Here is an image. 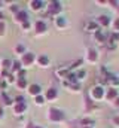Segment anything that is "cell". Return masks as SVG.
Masks as SVG:
<instances>
[{"label": "cell", "mask_w": 119, "mask_h": 128, "mask_svg": "<svg viewBox=\"0 0 119 128\" xmlns=\"http://www.w3.org/2000/svg\"><path fill=\"white\" fill-rule=\"evenodd\" d=\"M51 119L52 121H60V119H62V115H61V112L60 110H54V109H51Z\"/></svg>", "instance_id": "cell-1"}, {"label": "cell", "mask_w": 119, "mask_h": 128, "mask_svg": "<svg viewBox=\"0 0 119 128\" xmlns=\"http://www.w3.org/2000/svg\"><path fill=\"white\" fill-rule=\"evenodd\" d=\"M28 91H30V94H33V96H37V94L40 92V86H39V85H31Z\"/></svg>", "instance_id": "cell-2"}, {"label": "cell", "mask_w": 119, "mask_h": 128, "mask_svg": "<svg viewBox=\"0 0 119 128\" xmlns=\"http://www.w3.org/2000/svg\"><path fill=\"white\" fill-rule=\"evenodd\" d=\"M31 61H33V54H26L24 58H22V63L24 64H30Z\"/></svg>", "instance_id": "cell-3"}, {"label": "cell", "mask_w": 119, "mask_h": 128, "mask_svg": "<svg viewBox=\"0 0 119 128\" xmlns=\"http://www.w3.org/2000/svg\"><path fill=\"white\" fill-rule=\"evenodd\" d=\"M92 96L95 97V98H100V97L103 96V90H101V88H94V91H92Z\"/></svg>", "instance_id": "cell-4"}, {"label": "cell", "mask_w": 119, "mask_h": 128, "mask_svg": "<svg viewBox=\"0 0 119 128\" xmlns=\"http://www.w3.org/2000/svg\"><path fill=\"white\" fill-rule=\"evenodd\" d=\"M36 28H37V32H45V30H46V26H45L42 21H39V22L36 24Z\"/></svg>", "instance_id": "cell-5"}, {"label": "cell", "mask_w": 119, "mask_h": 128, "mask_svg": "<svg viewBox=\"0 0 119 128\" xmlns=\"http://www.w3.org/2000/svg\"><path fill=\"white\" fill-rule=\"evenodd\" d=\"M16 20H18V21H26V20H27V14H26V12H20V14L16 15Z\"/></svg>", "instance_id": "cell-6"}, {"label": "cell", "mask_w": 119, "mask_h": 128, "mask_svg": "<svg viewBox=\"0 0 119 128\" xmlns=\"http://www.w3.org/2000/svg\"><path fill=\"white\" fill-rule=\"evenodd\" d=\"M54 97H57V91H55V90H49L48 94H46V98L51 100V98H54Z\"/></svg>", "instance_id": "cell-7"}, {"label": "cell", "mask_w": 119, "mask_h": 128, "mask_svg": "<svg viewBox=\"0 0 119 128\" xmlns=\"http://www.w3.org/2000/svg\"><path fill=\"white\" fill-rule=\"evenodd\" d=\"M24 109H26V106H24V103H22V104H18V106L15 107V112H16V113H21V112H24Z\"/></svg>", "instance_id": "cell-8"}, {"label": "cell", "mask_w": 119, "mask_h": 128, "mask_svg": "<svg viewBox=\"0 0 119 128\" xmlns=\"http://www.w3.org/2000/svg\"><path fill=\"white\" fill-rule=\"evenodd\" d=\"M40 4H42V2H33V3H31L33 9H39V8H40Z\"/></svg>", "instance_id": "cell-9"}, {"label": "cell", "mask_w": 119, "mask_h": 128, "mask_svg": "<svg viewBox=\"0 0 119 128\" xmlns=\"http://www.w3.org/2000/svg\"><path fill=\"white\" fill-rule=\"evenodd\" d=\"M100 22H101V24H104V26H106V24H109L107 16H100Z\"/></svg>", "instance_id": "cell-10"}, {"label": "cell", "mask_w": 119, "mask_h": 128, "mask_svg": "<svg viewBox=\"0 0 119 128\" xmlns=\"http://www.w3.org/2000/svg\"><path fill=\"white\" fill-rule=\"evenodd\" d=\"M39 63L40 64H48V58H46V57H40V58H39Z\"/></svg>", "instance_id": "cell-11"}, {"label": "cell", "mask_w": 119, "mask_h": 128, "mask_svg": "<svg viewBox=\"0 0 119 128\" xmlns=\"http://www.w3.org/2000/svg\"><path fill=\"white\" fill-rule=\"evenodd\" d=\"M9 64H10V61H8V60H3V67L6 68V67H9Z\"/></svg>", "instance_id": "cell-12"}, {"label": "cell", "mask_w": 119, "mask_h": 128, "mask_svg": "<svg viewBox=\"0 0 119 128\" xmlns=\"http://www.w3.org/2000/svg\"><path fill=\"white\" fill-rule=\"evenodd\" d=\"M36 103H37V104H42V103H43V98H42V97H37V98H36Z\"/></svg>", "instance_id": "cell-13"}, {"label": "cell", "mask_w": 119, "mask_h": 128, "mask_svg": "<svg viewBox=\"0 0 119 128\" xmlns=\"http://www.w3.org/2000/svg\"><path fill=\"white\" fill-rule=\"evenodd\" d=\"M18 85H20V86H26V80H24V79H21V80L18 82Z\"/></svg>", "instance_id": "cell-14"}, {"label": "cell", "mask_w": 119, "mask_h": 128, "mask_svg": "<svg viewBox=\"0 0 119 128\" xmlns=\"http://www.w3.org/2000/svg\"><path fill=\"white\" fill-rule=\"evenodd\" d=\"M14 68H15V70H18V68H20V63H15V64H14Z\"/></svg>", "instance_id": "cell-15"}, {"label": "cell", "mask_w": 119, "mask_h": 128, "mask_svg": "<svg viewBox=\"0 0 119 128\" xmlns=\"http://www.w3.org/2000/svg\"><path fill=\"white\" fill-rule=\"evenodd\" d=\"M113 96H116V91H110V94H109V97L112 98V97H113Z\"/></svg>", "instance_id": "cell-16"}, {"label": "cell", "mask_w": 119, "mask_h": 128, "mask_svg": "<svg viewBox=\"0 0 119 128\" xmlns=\"http://www.w3.org/2000/svg\"><path fill=\"white\" fill-rule=\"evenodd\" d=\"M3 30H4V24H2V22H0V33L3 32Z\"/></svg>", "instance_id": "cell-17"}, {"label": "cell", "mask_w": 119, "mask_h": 128, "mask_svg": "<svg viewBox=\"0 0 119 128\" xmlns=\"http://www.w3.org/2000/svg\"><path fill=\"white\" fill-rule=\"evenodd\" d=\"M28 128H37V127H34V125H30V127Z\"/></svg>", "instance_id": "cell-18"}, {"label": "cell", "mask_w": 119, "mask_h": 128, "mask_svg": "<svg viewBox=\"0 0 119 128\" xmlns=\"http://www.w3.org/2000/svg\"><path fill=\"white\" fill-rule=\"evenodd\" d=\"M115 122H119V118H116V119H115Z\"/></svg>", "instance_id": "cell-19"}, {"label": "cell", "mask_w": 119, "mask_h": 128, "mask_svg": "<svg viewBox=\"0 0 119 128\" xmlns=\"http://www.w3.org/2000/svg\"><path fill=\"white\" fill-rule=\"evenodd\" d=\"M2 18H3V15H2V14H0V20H2Z\"/></svg>", "instance_id": "cell-20"}]
</instances>
